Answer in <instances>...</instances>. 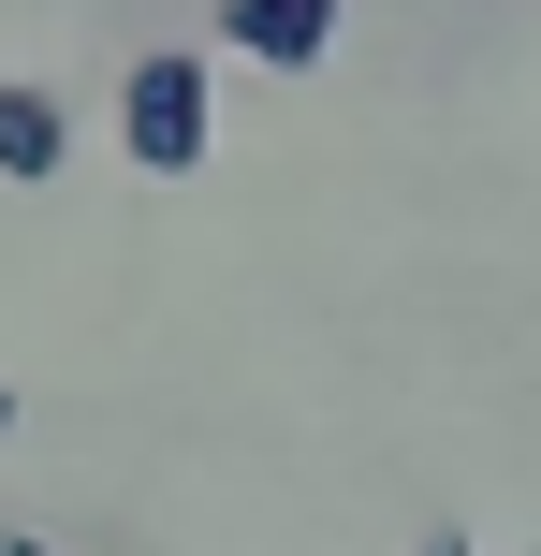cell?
Returning a JSON list of instances; mask_svg holds the SVG:
<instances>
[{"label":"cell","instance_id":"5","mask_svg":"<svg viewBox=\"0 0 541 556\" xmlns=\"http://www.w3.org/2000/svg\"><path fill=\"white\" fill-rule=\"evenodd\" d=\"M0 440H15V381H0Z\"/></svg>","mask_w":541,"mask_h":556},{"label":"cell","instance_id":"3","mask_svg":"<svg viewBox=\"0 0 541 556\" xmlns=\"http://www.w3.org/2000/svg\"><path fill=\"white\" fill-rule=\"evenodd\" d=\"M59 162H74V103H59V88H0V176L44 191Z\"/></svg>","mask_w":541,"mask_h":556},{"label":"cell","instance_id":"4","mask_svg":"<svg viewBox=\"0 0 541 556\" xmlns=\"http://www.w3.org/2000/svg\"><path fill=\"white\" fill-rule=\"evenodd\" d=\"M0 556H59V542H29V528H0Z\"/></svg>","mask_w":541,"mask_h":556},{"label":"cell","instance_id":"1","mask_svg":"<svg viewBox=\"0 0 541 556\" xmlns=\"http://www.w3.org/2000/svg\"><path fill=\"white\" fill-rule=\"evenodd\" d=\"M205 132H220V74H205V45H162L117 74V162L132 176H191Z\"/></svg>","mask_w":541,"mask_h":556},{"label":"cell","instance_id":"2","mask_svg":"<svg viewBox=\"0 0 541 556\" xmlns=\"http://www.w3.org/2000/svg\"><path fill=\"white\" fill-rule=\"evenodd\" d=\"M220 45L263 59V74H308V59L337 45V0H220Z\"/></svg>","mask_w":541,"mask_h":556},{"label":"cell","instance_id":"6","mask_svg":"<svg viewBox=\"0 0 541 556\" xmlns=\"http://www.w3.org/2000/svg\"><path fill=\"white\" fill-rule=\"evenodd\" d=\"M425 556H468V542H425Z\"/></svg>","mask_w":541,"mask_h":556}]
</instances>
